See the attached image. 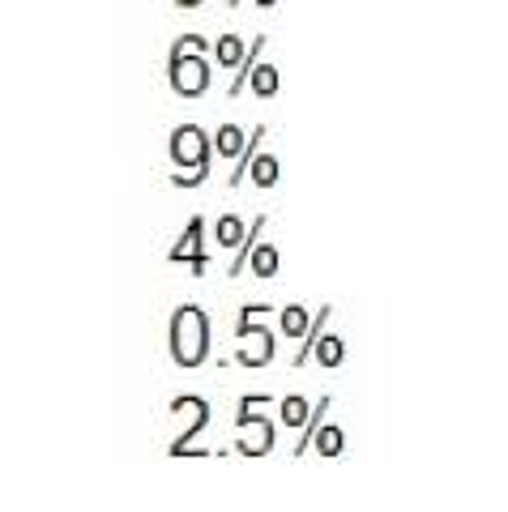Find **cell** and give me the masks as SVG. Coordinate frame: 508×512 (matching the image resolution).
I'll return each instance as SVG.
<instances>
[{"label":"cell","mask_w":508,"mask_h":512,"mask_svg":"<svg viewBox=\"0 0 508 512\" xmlns=\"http://www.w3.org/2000/svg\"><path fill=\"white\" fill-rule=\"evenodd\" d=\"M329 414V397H321V402H316V410L308 414V423H304V436H299V444H295V457H304L308 448H312V436H316V427H321V419Z\"/></svg>","instance_id":"22"},{"label":"cell","mask_w":508,"mask_h":512,"mask_svg":"<svg viewBox=\"0 0 508 512\" xmlns=\"http://www.w3.org/2000/svg\"><path fill=\"white\" fill-rule=\"evenodd\" d=\"M227 5H231V9H240V5H244V0H227Z\"/></svg>","instance_id":"28"},{"label":"cell","mask_w":508,"mask_h":512,"mask_svg":"<svg viewBox=\"0 0 508 512\" xmlns=\"http://www.w3.org/2000/svg\"><path fill=\"white\" fill-rule=\"evenodd\" d=\"M261 141H265V128L257 124V128H252V133H248V146H244V154L235 158V167H231V180H227L231 188H235V184H244V175H248V167H252V154L261 150Z\"/></svg>","instance_id":"18"},{"label":"cell","mask_w":508,"mask_h":512,"mask_svg":"<svg viewBox=\"0 0 508 512\" xmlns=\"http://www.w3.org/2000/svg\"><path fill=\"white\" fill-rule=\"evenodd\" d=\"M308 402H304V397H299V393H291V397H282V402H278V423L282 427H304L308 423Z\"/></svg>","instance_id":"19"},{"label":"cell","mask_w":508,"mask_h":512,"mask_svg":"<svg viewBox=\"0 0 508 512\" xmlns=\"http://www.w3.org/2000/svg\"><path fill=\"white\" fill-rule=\"evenodd\" d=\"M248 86H252V94H257V99H274L278 86H282V77H278L274 64H261V60H257V69H252Z\"/></svg>","instance_id":"15"},{"label":"cell","mask_w":508,"mask_h":512,"mask_svg":"<svg viewBox=\"0 0 508 512\" xmlns=\"http://www.w3.org/2000/svg\"><path fill=\"white\" fill-rule=\"evenodd\" d=\"M261 47H265V35H257V39H252V43H248V52H244V60L235 64V82L227 86V94H231V99H235V94H240V90L248 86V77H252V69H257V60H261Z\"/></svg>","instance_id":"13"},{"label":"cell","mask_w":508,"mask_h":512,"mask_svg":"<svg viewBox=\"0 0 508 512\" xmlns=\"http://www.w3.org/2000/svg\"><path fill=\"white\" fill-rule=\"evenodd\" d=\"M333 316V308L325 303L321 312H312V325H308V333L299 338V355H295V367H304L308 359H312V350H316V342H321V333H325V320Z\"/></svg>","instance_id":"10"},{"label":"cell","mask_w":508,"mask_h":512,"mask_svg":"<svg viewBox=\"0 0 508 512\" xmlns=\"http://www.w3.org/2000/svg\"><path fill=\"white\" fill-rule=\"evenodd\" d=\"M261 402H269V393H244L240 397V410H257Z\"/></svg>","instance_id":"25"},{"label":"cell","mask_w":508,"mask_h":512,"mask_svg":"<svg viewBox=\"0 0 508 512\" xmlns=\"http://www.w3.org/2000/svg\"><path fill=\"white\" fill-rule=\"evenodd\" d=\"M244 52H248V47H244L240 35H222V39L214 43V56H218V64H227V69H235V64L244 60Z\"/></svg>","instance_id":"21"},{"label":"cell","mask_w":508,"mask_h":512,"mask_svg":"<svg viewBox=\"0 0 508 512\" xmlns=\"http://www.w3.org/2000/svg\"><path fill=\"white\" fill-rule=\"evenodd\" d=\"M248 175H252V184H257V188H274L278 180H282V167H278V158L274 154H252V167H248Z\"/></svg>","instance_id":"11"},{"label":"cell","mask_w":508,"mask_h":512,"mask_svg":"<svg viewBox=\"0 0 508 512\" xmlns=\"http://www.w3.org/2000/svg\"><path fill=\"white\" fill-rule=\"evenodd\" d=\"M312 355H316V363H321V367H342V363H346V342L321 333V342H316Z\"/></svg>","instance_id":"20"},{"label":"cell","mask_w":508,"mask_h":512,"mask_svg":"<svg viewBox=\"0 0 508 512\" xmlns=\"http://www.w3.org/2000/svg\"><path fill=\"white\" fill-rule=\"evenodd\" d=\"M244 146H248V133H240L235 124H222L218 133H214V150H218L222 158H240Z\"/></svg>","instance_id":"16"},{"label":"cell","mask_w":508,"mask_h":512,"mask_svg":"<svg viewBox=\"0 0 508 512\" xmlns=\"http://www.w3.org/2000/svg\"><path fill=\"white\" fill-rule=\"evenodd\" d=\"M171 414H188L193 423H188V427L180 431V436L171 440L167 457H188V448H193V440L201 436L205 427H210V414H214V410H210V402H205V397H197V393H180L176 402H171Z\"/></svg>","instance_id":"6"},{"label":"cell","mask_w":508,"mask_h":512,"mask_svg":"<svg viewBox=\"0 0 508 512\" xmlns=\"http://www.w3.org/2000/svg\"><path fill=\"white\" fill-rule=\"evenodd\" d=\"M167 350L176 367H201L210 359V312L201 303H180L167 325Z\"/></svg>","instance_id":"1"},{"label":"cell","mask_w":508,"mask_h":512,"mask_svg":"<svg viewBox=\"0 0 508 512\" xmlns=\"http://www.w3.org/2000/svg\"><path fill=\"white\" fill-rule=\"evenodd\" d=\"M180 9H193V5H205V0H176Z\"/></svg>","instance_id":"27"},{"label":"cell","mask_w":508,"mask_h":512,"mask_svg":"<svg viewBox=\"0 0 508 512\" xmlns=\"http://www.w3.org/2000/svg\"><path fill=\"white\" fill-rule=\"evenodd\" d=\"M167 261H171V265H188L197 278L205 274V269H210V252H205V222H201V214L188 222V231L176 239V248L167 252Z\"/></svg>","instance_id":"7"},{"label":"cell","mask_w":508,"mask_h":512,"mask_svg":"<svg viewBox=\"0 0 508 512\" xmlns=\"http://www.w3.org/2000/svg\"><path fill=\"white\" fill-rule=\"evenodd\" d=\"M167 77L171 90L180 99H201L210 90V64H205V52H188V56H167Z\"/></svg>","instance_id":"3"},{"label":"cell","mask_w":508,"mask_h":512,"mask_svg":"<svg viewBox=\"0 0 508 512\" xmlns=\"http://www.w3.org/2000/svg\"><path fill=\"white\" fill-rule=\"evenodd\" d=\"M274 350H278V338L269 333V325H261V320L235 325V363L240 367H269Z\"/></svg>","instance_id":"4"},{"label":"cell","mask_w":508,"mask_h":512,"mask_svg":"<svg viewBox=\"0 0 508 512\" xmlns=\"http://www.w3.org/2000/svg\"><path fill=\"white\" fill-rule=\"evenodd\" d=\"M312 448H316L321 457H342V453H346V436H342V427L321 419V427H316V436H312Z\"/></svg>","instance_id":"9"},{"label":"cell","mask_w":508,"mask_h":512,"mask_svg":"<svg viewBox=\"0 0 508 512\" xmlns=\"http://www.w3.org/2000/svg\"><path fill=\"white\" fill-rule=\"evenodd\" d=\"M214 235H218V244L227 248V252H235L244 244V235H248V227H244V218H235V214H222L218 218V227H214Z\"/></svg>","instance_id":"17"},{"label":"cell","mask_w":508,"mask_h":512,"mask_svg":"<svg viewBox=\"0 0 508 512\" xmlns=\"http://www.w3.org/2000/svg\"><path fill=\"white\" fill-rule=\"evenodd\" d=\"M205 47H214V43H205L201 35H180L176 43H171V52H167V56H188V52H205Z\"/></svg>","instance_id":"23"},{"label":"cell","mask_w":508,"mask_h":512,"mask_svg":"<svg viewBox=\"0 0 508 512\" xmlns=\"http://www.w3.org/2000/svg\"><path fill=\"white\" fill-rule=\"evenodd\" d=\"M265 316H274V308H269V303H244L235 325H252V320H265Z\"/></svg>","instance_id":"24"},{"label":"cell","mask_w":508,"mask_h":512,"mask_svg":"<svg viewBox=\"0 0 508 512\" xmlns=\"http://www.w3.org/2000/svg\"><path fill=\"white\" fill-rule=\"evenodd\" d=\"M248 265H252V274H257L261 282H269V278H278L282 256H278V248H274V244H261V239H257V248H252Z\"/></svg>","instance_id":"8"},{"label":"cell","mask_w":508,"mask_h":512,"mask_svg":"<svg viewBox=\"0 0 508 512\" xmlns=\"http://www.w3.org/2000/svg\"><path fill=\"white\" fill-rule=\"evenodd\" d=\"M278 325L287 338H304L308 325H312V312L304 308V303H287V308H278Z\"/></svg>","instance_id":"12"},{"label":"cell","mask_w":508,"mask_h":512,"mask_svg":"<svg viewBox=\"0 0 508 512\" xmlns=\"http://www.w3.org/2000/svg\"><path fill=\"white\" fill-rule=\"evenodd\" d=\"M261 227H265V214H257V218H252V227H248V235H244V244L235 248V261H231V269H227V274H231V282H235V278H240L244 269H248V256H252V248H257Z\"/></svg>","instance_id":"14"},{"label":"cell","mask_w":508,"mask_h":512,"mask_svg":"<svg viewBox=\"0 0 508 512\" xmlns=\"http://www.w3.org/2000/svg\"><path fill=\"white\" fill-rule=\"evenodd\" d=\"M252 5H257V9H274L278 0H252Z\"/></svg>","instance_id":"26"},{"label":"cell","mask_w":508,"mask_h":512,"mask_svg":"<svg viewBox=\"0 0 508 512\" xmlns=\"http://www.w3.org/2000/svg\"><path fill=\"white\" fill-rule=\"evenodd\" d=\"M274 440H278V431L269 419H261L252 410H235V448L244 457H269L274 453Z\"/></svg>","instance_id":"5"},{"label":"cell","mask_w":508,"mask_h":512,"mask_svg":"<svg viewBox=\"0 0 508 512\" xmlns=\"http://www.w3.org/2000/svg\"><path fill=\"white\" fill-rule=\"evenodd\" d=\"M171 163L176 167H193V175H171V188H201L210 180V163H214V137L201 124H180L171 128Z\"/></svg>","instance_id":"2"}]
</instances>
